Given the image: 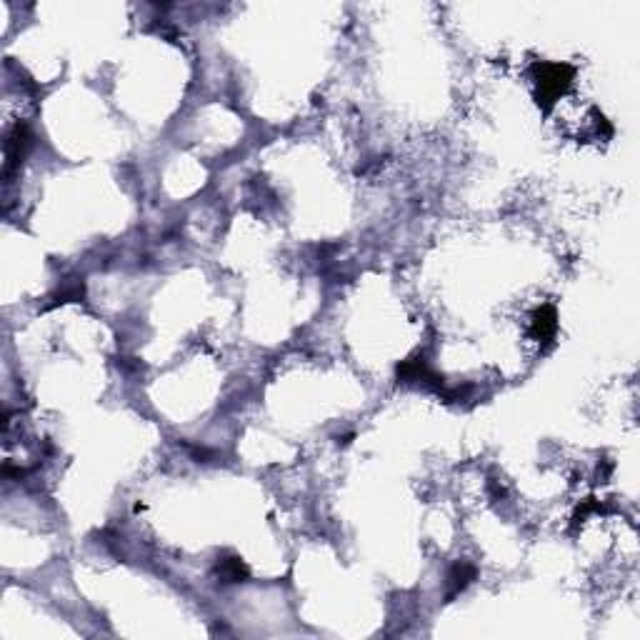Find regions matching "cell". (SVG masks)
Here are the masks:
<instances>
[{
  "label": "cell",
  "mask_w": 640,
  "mask_h": 640,
  "mask_svg": "<svg viewBox=\"0 0 640 640\" xmlns=\"http://www.w3.org/2000/svg\"><path fill=\"white\" fill-rule=\"evenodd\" d=\"M556 328H558V316L550 305H543L540 311H536V316H533V338L536 340H550V338L556 336Z\"/></svg>",
  "instance_id": "7a4b0ae2"
},
{
  "label": "cell",
  "mask_w": 640,
  "mask_h": 640,
  "mask_svg": "<svg viewBox=\"0 0 640 640\" xmlns=\"http://www.w3.org/2000/svg\"><path fill=\"white\" fill-rule=\"evenodd\" d=\"M218 570L228 578V580H240V578H246V576H248L246 565H243V563H240L238 558H228V560H223V563L218 565Z\"/></svg>",
  "instance_id": "277c9868"
},
{
  "label": "cell",
  "mask_w": 640,
  "mask_h": 640,
  "mask_svg": "<svg viewBox=\"0 0 640 640\" xmlns=\"http://www.w3.org/2000/svg\"><path fill=\"white\" fill-rule=\"evenodd\" d=\"M473 576H475V570H473L470 565H466V563L455 565L453 573H450V585H453V593H458V590L466 588L468 583L473 580Z\"/></svg>",
  "instance_id": "3957f363"
},
{
  "label": "cell",
  "mask_w": 640,
  "mask_h": 640,
  "mask_svg": "<svg viewBox=\"0 0 640 640\" xmlns=\"http://www.w3.org/2000/svg\"><path fill=\"white\" fill-rule=\"evenodd\" d=\"M573 80V68L565 63H545L538 68V103L550 105Z\"/></svg>",
  "instance_id": "6da1fadb"
}]
</instances>
